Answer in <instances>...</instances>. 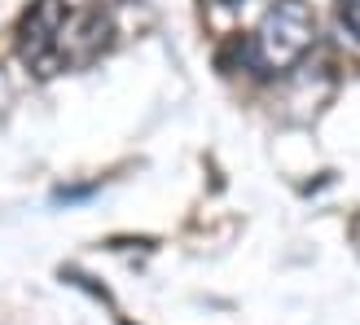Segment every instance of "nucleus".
Returning <instances> with one entry per match:
<instances>
[{"label":"nucleus","mask_w":360,"mask_h":325,"mask_svg":"<svg viewBox=\"0 0 360 325\" xmlns=\"http://www.w3.org/2000/svg\"><path fill=\"white\" fill-rule=\"evenodd\" d=\"M316 40V13L308 0H273L250 35V66L255 70H290Z\"/></svg>","instance_id":"nucleus-1"},{"label":"nucleus","mask_w":360,"mask_h":325,"mask_svg":"<svg viewBox=\"0 0 360 325\" xmlns=\"http://www.w3.org/2000/svg\"><path fill=\"white\" fill-rule=\"evenodd\" d=\"M62 27H66V0H35L22 23V58L44 62L49 53H58Z\"/></svg>","instance_id":"nucleus-2"},{"label":"nucleus","mask_w":360,"mask_h":325,"mask_svg":"<svg viewBox=\"0 0 360 325\" xmlns=\"http://www.w3.org/2000/svg\"><path fill=\"white\" fill-rule=\"evenodd\" d=\"M338 27L360 44V0H338Z\"/></svg>","instance_id":"nucleus-3"},{"label":"nucleus","mask_w":360,"mask_h":325,"mask_svg":"<svg viewBox=\"0 0 360 325\" xmlns=\"http://www.w3.org/2000/svg\"><path fill=\"white\" fill-rule=\"evenodd\" d=\"M224 5H242V0H224Z\"/></svg>","instance_id":"nucleus-4"}]
</instances>
